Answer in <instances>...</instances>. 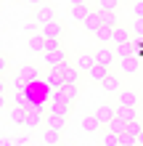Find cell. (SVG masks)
Instances as JSON below:
<instances>
[{
  "mask_svg": "<svg viewBox=\"0 0 143 146\" xmlns=\"http://www.w3.org/2000/svg\"><path fill=\"white\" fill-rule=\"evenodd\" d=\"M132 35L143 37V16H135V19H132Z\"/></svg>",
  "mask_w": 143,
  "mask_h": 146,
  "instance_id": "29",
  "label": "cell"
},
{
  "mask_svg": "<svg viewBox=\"0 0 143 146\" xmlns=\"http://www.w3.org/2000/svg\"><path fill=\"white\" fill-rule=\"evenodd\" d=\"M101 143H103V146H119V133H114V130L106 127V133L101 135Z\"/></svg>",
  "mask_w": 143,
  "mask_h": 146,
  "instance_id": "21",
  "label": "cell"
},
{
  "mask_svg": "<svg viewBox=\"0 0 143 146\" xmlns=\"http://www.w3.org/2000/svg\"><path fill=\"white\" fill-rule=\"evenodd\" d=\"M43 58H45V64H48V66H58V64L66 58V53H64L61 48H58V50H45Z\"/></svg>",
  "mask_w": 143,
  "mask_h": 146,
  "instance_id": "6",
  "label": "cell"
},
{
  "mask_svg": "<svg viewBox=\"0 0 143 146\" xmlns=\"http://www.w3.org/2000/svg\"><path fill=\"white\" fill-rule=\"evenodd\" d=\"M90 13H93V11L88 8V3H72V19L74 21H85Z\"/></svg>",
  "mask_w": 143,
  "mask_h": 146,
  "instance_id": "5",
  "label": "cell"
},
{
  "mask_svg": "<svg viewBox=\"0 0 143 146\" xmlns=\"http://www.w3.org/2000/svg\"><path fill=\"white\" fill-rule=\"evenodd\" d=\"M29 5H43V0H27Z\"/></svg>",
  "mask_w": 143,
  "mask_h": 146,
  "instance_id": "33",
  "label": "cell"
},
{
  "mask_svg": "<svg viewBox=\"0 0 143 146\" xmlns=\"http://www.w3.org/2000/svg\"><path fill=\"white\" fill-rule=\"evenodd\" d=\"M132 35H130V29H125V27H119V24H117L114 27V42L117 45H119V42H127Z\"/></svg>",
  "mask_w": 143,
  "mask_h": 146,
  "instance_id": "23",
  "label": "cell"
},
{
  "mask_svg": "<svg viewBox=\"0 0 143 146\" xmlns=\"http://www.w3.org/2000/svg\"><path fill=\"white\" fill-rule=\"evenodd\" d=\"M119 66H122V72H125V74H135V72L140 69L138 53H132V56H125V58H119Z\"/></svg>",
  "mask_w": 143,
  "mask_h": 146,
  "instance_id": "2",
  "label": "cell"
},
{
  "mask_svg": "<svg viewBox=\"0 0 143 146\" xmlns=\"http://www.w3.org/2000/svg\"><path fill=\"white\" fill-rule=\"evenodd\" d=\"M43 114H45V111H29V114H27V122H24V125H27V127H37L40 122H43Z\"/></svg>",
  "mask_w": 143,
  "mask_h": 146,
  "instance_id": "25",
  "label": "cell"
},
{
  "mask_svg": "<svg viewBox=\"0 0 143 146\" xmlns=\"http://www.w3.org/2000/svg\"><path fill=\"white\" fill-rule=\"evenodd\" d=\"M72 3H85V0H72Z\"/></svg>",
  "mask_w": 143,
  "mask_h": 146,
  "instance_id": "34",
  "label": "cell"
},
{
  "mask_svg": "<svg viewBox=\"0 0 143 146\" xmlns=\"http://www.w3.org/2000/svg\"><path fill=\"white\" fill-rule=\"evenodd\" d=\"M82 24H85V29H88V32H96V29L101 27V24H103V16H101V8H98L96 13H90V16H88V19L82 21Z\"/></svg>",
  "mask_w": 143,
  "mask_h": 146,
  "instance_id": "8",
  "label": "cell"
},
{
  "mask_svg": "<svg viewBox=\"0 0 143 146\" xmlns=\"http://www.w3.org/2000/svg\"><path fill=\"white\" fill-rule=\"evenodd\" d=\"M114 58H119V56H114V50H109V48H98V50H96V61L106 64V66H111Z\"/></svg>",
  "mask_w": 143,
  "mask_h": 146,
  "instance_id": "10",
  "label": "cell"
},
{
  "mask_svg": "<svg viewBox=\"0 0 143 146\" xmlns=\"http://www.w3.org/2000/svg\"><path fill=\"white\" fill-rule=\"evenodd\" d=\"M27 114H29V111H27V106L16 104V106L11 109V114H8V117H11V122H19V125H24V122H27Z\"/></svg>",
  "mask_w": 143,
  "mask_h": 146,
  "instance_id": "11",
  "label": "cell"
},
{
  "mask_svg": "<svg viewBox=\"0 0 143 146\" xmlns=\"http://www.w3.org/2000/svg\"><path fill=\"white\" fill-rule=\"evenodd\" d=\"M96 64V53H80L77 56V66L82 72H90V66Z\"/></svg>",
  "mask_w": 143,
  "mask_h": 146,
  "instance_id": "15",
  "label": "cell"
},
{
  "mask_svg": "<svg viewBox=\"0 0 143 146\" xmlns=\"http://www.w3.org/2000/svg\"><path fill=\"white\" fill-rule=\"evenodd\" d=\"M58 90H61V96H64L66 101H77V96H80V90H77V82H64Z\"/></svg>",
  "mask_w": 143,
  "mask_h": 146,
  "instance_id": "9",
  "label": "cell"
},
{
  "mask_svg": "<svg viewBox=\"0 0 143 146\" xmlns=\"http://www.w3.org/2000/svg\"><path fill=\"white\" fill-rule=\"evenodd\" d=\"M58 48H61L58 37H45V50H58Z\"/></svg>",
  "mask_w": 143,
  "mask_h": 146,
  "instance_id": "31",
  "label": "cell"
},
{
  "mask_svg": "<svg viewBox=\"0 0 143 146\" xmlns=\"http://www.w3.org/2000/svg\"><path fill=\"white\" fill-rule=\"evenodd\" d=\"M127 133L135 135V138H140V135H143V127H140L138 119H130V122H127Z\"/></svg>",
  "mask_w": 143,
  "mask_h": 146,
  "instance_id": "26",
  "label": "cell"
},
{
  "mask_svg": "<svg viewBox=\"0 0 143 146\" xmlns=\"http://www.w3.org/2000/svg\"><path fill=\"white\" fill-rule=\"evenodd\" d=\"M61 32H64V27H61L56 19L48 21V24H43V35H45V37H61Z\"/></svg>",
  "mask_w": 143,
  "mask_h": 146,
  "instance_id": "12",
  "label": "cell"
},
{
  "mask_svg": "<svg viewBox=\"0 0 143 146\" xmlns=\"http://www.w3.org/2000/svg\"><path fill=\"white\" fill-rule=\"evenodd\" d=\"M106 127H109V130H114V133H127V122H125V119L122 117H114L111 119V122H106Z\"/></svg>",
  "mask_w": 143,
  "mask_h": 146,
  "instance_id": "19",
  "label": "cell"
},
{
  "mask_svg": "<svg viewBox=\"0 0 143 146\" xmlns=\"http://www.w3.org/2000/svg\"><path fill=\"white\" fill-rule=\"evenodd\" d=\"M88 74H90V80H98V82H101V80L109 74V66H106V64H101V61H96L93 66H90V72H88Z\"/></svg>",
  "mask_w": 143,
  "mask_h": 146,
  "instance_id": "14",
  "label": "cell"
},
{
  "mask_svg": "<svg viewBox=\"0 0 143 146\" xmlns=\"http://www.w3.org/2000/svg\"><path fill=\"white\" fill-rule=\"evenodd\" d=\"M135 16H143V0H135Z\"/></svg>",
  "mask_w": 143,
  "mask_h": 146,
  "instance_id": "32",
  "label": "cell"
},
{
  "mask_svg": "<svg viewBox=\"0 0 143 146\" xmlns=\"http://www.w3.org/2000/svg\"><path fill=\"white\" fill-rule=\"evenodd\" d=\"M101 16H103V24H106V27H117V16H114V11H101Z\"/></svg>",
  "mask_w": 143,
  "mask_h": 146,
  "instance_id": "28",
  "label": "cell"
},
{
  "mask_svg": "<svg viewBox=\"0 0 143 146\" xmlns=\"http://www.w3.org/2000/svg\"><path fill=\"white\" fill-rule=\"evenodd\" d=\"M117 117H122L125 122H130V119H135V106L119 104V106H117Z\"/></svg>",
  "mask_w": 143,
  "mask_h": 146,
  "instance_id": "17",
  "label": "cell"
},
{
  "mask_svg": "<svg viewBox=\"0 0 143 146\" xmlns=\"http://www.w3.org/2000/svg\"><path fill=\"white\" fill-rule=\"evenodd\" d=\"M19 77H21V80H27V82H35L37 77H40V72H37V66H32V64H24L21 69H19Z\"/></svg>",
  "mask_w": 143,
  "mask_h": 146,
  "instance_id": "13",
  "label": "cell"
},
{
  "mask_svg": "<svg viewBox=\"0 0 143 146\" xmlns=\"http://www.w3.org/2000/svg\"><path fill=\"white\" fill-rule=\"evenodd\" d=\"M135 143H138L135 135H130V133H122L119 135V146H135Z\"/></svg>",
  "mask_w": 143,
  "mask_h": 146,
  "instance_id": "30",
  "label": "cell"
},
{
  "mask_svg": "<svg viewBox=\"0 0 143 146\" xmlns=\"http://www.w3.org/2000/svg\"><path fill=\"white\" fill-rule=\"evenodd\" d=\"M135 53V45H132V37L127 40V42H119V45H117V56L119 58H125V56H132Z\"/></svg>",
  "mask_w": 143,
  "mask_h": 146,
  "instance_id": "20",
  "label": "cell"
},
{
  "mask_svg": "<svg viewBox=\"0 0 143 146\" xmlns=\"http://www.w3.org/2000/svg\"><path fill=\"white\" fill-rule=\"evenodd\" d=\"M101 88H103L106 93H119L122 80H119V77H114V74H106L103 80H101Z\"/></svg>",
  "mask_w": 143,
  "mask_h": 146,
  "instance_id": "4",
  "label": "cell"
},
{
  "mask_svg": "<svg viewBox=\"0 0 143 146\" xmlns=\"http://www.w3.org/2000/svg\"><path fill=\"white\" fill-rule=\"evenodd\" d=\"M93 35H96L101 42H109V40H114V27H106V24H101V27L93 32Z\"/></svg>",
  "mask_w": 143,
  "mask_h": 146,
  "instance_id": "16",
  "label": "cell"
},
{
  "mask_svg": "<svg viewBox=\"0 0 143 146\" xmlns=\"http://www.w3.org/2000/svg\"><path fill=\"white\" fill-rule=\"evenodd\" d=\"M29 48L35 50V53H45V35L43 32L35 35V37H29Z\"/></svg>",
  "mask_w": 143,
  "mask_h": 146,
  "instance_id": "18",
  "label": "cell"
},
{
  "mask_svg": "<svg viewBox=\"0 0 143 146\" xmlns=\"http://www.w3.org/2000/svg\"><path fill=\"white\" fill-rule=\"evenodd\" d=\"M96 114H98V119H101V122H103V125H106V122H111V119L117 117V109H114L111 104H101V106H98V111H96Z\"/></svg>",
  "mask_w": 143,
  "mask_h": 146,
  "instance_id": "7",
  "label": "cell"
},
{
  "mask_svg": "<svg viewBox=\"0 0 143 146\" xmlns=\"http://www.w3.org/2000/svg\"><path fill=\"white\" fill-rule=\"evenodd\" d=\"M35 19L40 21V27H43V24H48V21H53L56 19V8L53 5H37V11H35Z\"/></svg>",
  "mask_w": 143,
  "mask_h": 146,
  "instance_id": "1",
  "label": "cell"
},
{
  "mask_svg": "<svg viewBox=\"0 0 143 146\" xmlns=\"http://www.w3.org/2000/svg\"><path fill=\"white\" fill-rule=\"evenodd\" d=\"M117 5H119V0H98L101 11H117Z\"/></svg>",
  "mask_w": 143,
  "mask_h": 146,
  "instance_id": "27",
  "label": "cell"
},
{
  "mask_svg": "<svg viewBox=\"0 0 143 146\" xmlns=\"http://www.w3.org/2000/svg\"><path fill=\"white\" fill-rule=\"evenodd\" d=\"M119 104L135 106V104H138V93H132V90H119Z\"/></svg>",
  "mask_w": 143,
  "mask_h": 146,
  "instance_id": "22",
  "label": "cell"
},
{
  "mask_svg": "<svg viewBox=\"0 0 143 146\" xmlns=\"http://www.w3.org/2000/svg\"><path fill=\"white\" fill-rule=\"evenodd\" d=\"M101 125H103V122L98 119V114H85V117H82V130H85V133H98Z\"/></svg>",
  "mask_w": 143,
  "mask_h": 146,
  "instance_id": "3",
  "label": "cell"
},
{
  "mask_svg": "<svg viewBox=\"0 0 143 146\" xmlns=\"http://www.w3.org/2000/svg\"><path fill=\"white\" fill-rule=\"evenodd\" d=\"M43 141H45V143H50V146H53V143H58V141H61V130L45 127V133H43Z\"/></svg>",
  "mask_w": 143,
  "mask_h": 146,
  "instance_id": "24",
  "label": "cell"
}]
</instances>
